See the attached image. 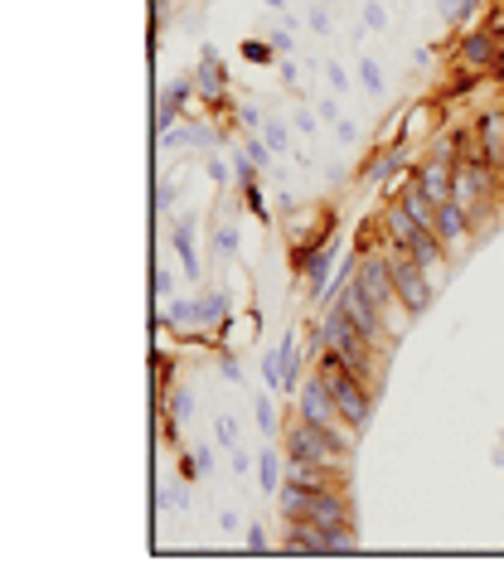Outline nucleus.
<instances>
[{
    "label": "nucleus",
    "mask_w": 504,
    "mask_h": 567,
    "mask_svg": "<svg viewBox=\"0 0 504 567\" xmlns=\"http://www.w3.org/2000/svg\"><path fill=\"white\" fill-rule=\"evenodd\" d=\"M316 369L325 373V383H330V393H335V403H340V417H344V427L350 432H368V417H374V398L378 393L364 383V373L350 364V359L340 355V349H330V345H320L316 355Z\"/></svg>",
    "instance_id": "obj_1"
},
{
    "label": "nucleus",
    "mask_w": 504,
    "mask_h": 567,
    "mask_svg": "<svg viewBox=\"0 0 504 567\" xmlns=\"http://www.w3.org/2000/svg\"><path fill=\"white\" fill-rule=\"evenodd\" d=\"M282 451H286V461H354V451H360V432L291 417V423L282 427Z\"/></svg>",
    "instance_id": "obj_2"
},
{
    "label": "nucleus",
    "mask_w": 504,
    "mask_h": 567,
    "mask_svg": "<svg viewBox=\"0 0 504 567\" xmlns=\"http://www.w3.org/2000/svg\"><path fill=\"white\" fill-rule=\"evenodd\" d=\"M500 170L490 165V161H456L452 170V199L461 204V209L476 219V229L485 233L490 223H495V204L504 195V185H500Z\"/></svg>",
    "instance_id": "obj_3"
},
{
    "label": "nucleus",
    "mask_w": 504,
    "mask_h": 567,
    "mask_svg": "<svg viewBox=\"0 0 504 567\" xmlns=\"http://www.w3.org/2000/svg\"><path fill=\"white\" fill-rule=\"evenodd\" d=\"M277 514L316 519V524H360L354 490H306V485H291V481L277 490Z\"/></svg>",
    "instance_id": "obj_4"
},
{
    "label": "nucleus",
    "mask_w": 504,
    "mask_h": 567,
    "mask_svg": "<svg viewBox=\"0 0 504 567\" xmlns=\"http://www.w3.org/2000/svg\"><path fill=\"white\" fill-rule=\"evenodd\" d=\"M384 257H388V271H394V287H398L402 305H408V315L412 321H422V315L432 311V301H436V281L418 267V257H412L402 243H388Z\"/></svg>",
    "instance_id": "obj_5"
},
{
    "label": "nucleus",
    "mask_w": 504,
    "mask_h": 567,
    "mask_svg": "<svg viewBox=\"0 0 504 567\" xmlns=\"http://www.w3.org/2000/svg\"><path fill=\"white\" fill-rule=\"evenodd\" d=\"M335 305H340V311L350 315V321L360 325V331H364L368 339H374V345H384L388 355H394V349H398V335L388 331L384 311H378V301H374V297H368V291H364V281H360V277H354L350 287H344V297L335 301Z\"/></svg>",
    "instance_id": "obj_6"
},
{
    "label": "nucleus",
    "mask_w": 504,
    "mask_h": 567,
    "mask_svg": "<svg viewBox=\"0 0 504 567\" xmlns=\"http://www.w3.org/2000/svg\"><path fill=\"white\" fill-rule=\"evenodd\" d=\"M432 233L446 243V253H452V263H461V257L470 253V247L480 243V229H476V219L461 209L456 199H446V204H436V223H432Z\"/></svg>",
    "instance_id": "obj_7"
},
{
    "label": "nucleus",
    "mask_w": 504,
    "mask_h": 567,
    "mask_svg": "<svg viewBox=\"0 0 504 567\" xmlns=\"http://www.w3.org/2000/svg\"><path fill=\"white\" fill-rule=\"evenodd\" d=\"M296 417L320 423V427H344L340 403H335V393H330V383H325L320 369H310L306 379H301V389H296Z\"/></svg>",
    "instance_id": "obj_8"
},
{
    "label": "nucleus",
    "mask_w": 504,
    "mask_h": 567,
    "mask_svg": "<svg viewBox=\"0 0 504 567\" xmlns=\"http://www.w3.org/2000/svg\"><path fill=\"white\" fill-rule=\"evenodd\" d=\"M500 49H504V34L495 25H470L461 30V44H456V63H466V68H495L500 59Z\"/></svg>",
    "instance_id": "obj_9"
},
{
    "label": "nucleus",
    "mask_w": 504,
    "mask_h": 567,
    "mask_svg": "<svg viewBox=\"0 0 504 567\" xmlns=\"http://www.w3.org/2000/svg\"><path fill=\"white\" fill-rule=\"evenodd\" d=\"M452 170H456V161H446V155L418 151V161H412V185H418L432 204H446L452 199Z\"/></svg>",
    "instance_id": "obj_10"
},
{
    "label": "nucleus",
    "mask_w": 504,
    "mask_h": 567,
    "mask_svg": "<svg viewBox=\"0 0 504 567\" xmlns=\"http://www.w3.org/2000/svg\"><path fill=\"white\" fill-rule=\"evenodd\" d=\"M306 349H310V345H301V339L291 335V331H286L282 345L272 349V355H277V393H286V398H296L301 379H306V369H301V364H306Z\"/></svg>",
    "instance_id": "obj_11"
},
{
    "label": "nucleus",
    "mask_w": 504,
    "mask_h": 567,
    "mask_svg": "<svg viewBox=\"0 0 504 567\" xmlns=\"http://www.w3.org/2000/svg\"><path fill=\"white\" fill-rule=\"evenodd\" d=\"M470 121H476V131H480V146H485V161L504 175V102H495V107H480Z\"/></svg>",
    "instance_id": "obj_12"
},
{
    "label": "nucleus",
    "mask_w": 504,
    "mask_h": 567,
    "mask_svg": "<svg viewBox=\"0 0 504 567\" xmlns=\"http://www.w3.org/2000/svg\"><path fill=\"white\" fill-rule=\"evenodd\" d=\"M228 315H233V305H228V291H223V287H204V291H195V331L219 335Z\"/></svg>",
    "instance_id": "obj_13"
},
{
    "label": "nucleus",
    "mask_w": 504,
    "mask_h": 567,
    "mask_svg": "<svg viewBox=\"0 0 504 567\" xmlns=\"http://www.w3.org/2000/svg\"><path fill=\"white\" fill-rule=\"evenodd\" d=\"M171 247H175V257H180V271H185L189 281L204 277V263H199V243H195V213H180V219H175Z\"/></svg>",
    "instance_id": "obj_14"
},
{
    "label": "nucleus",
    "mask_w": 504,
    "mask_h": 567,
    "mask_svg": "<svg viewBox=\"0 0 504 567\" xmlns=\"http://www.w3.org/2000/svg\"><path fill=\"white\" fill-rule=\"evenodd\" d=\"M340 243H325L320 247V253L316 257H310V267H306V277H301V281H306V291H310V301H325V291H330V277H335V267H340Z\"/></svg>",
    "instance_id": "obj_15"
},
{
    "label": "nucleus",
    "mask_w": 504,
    "mask_h": 567,
    "mask_svg": "<svg viewBox=\"0 0 504 567\" xmlns=\"http://www.w3.org/2000/svg\"><path fill=\"white\" fill-rule=\"evenodd\" d=\"M485 83H490V73H485V68H466V63H456L452 73H446V83L436 88V97H442L446 107H456V102L470 97V93H476V88H485Z\"/></svg>",
    "instance_id": "obj_16"
},
{
    "label": "nucleus",
    "mask_w": 504,
    "mask_h": 567,
    "mask_svg": "<svg viewBox=\"0 0 504 567\" xmlns=\"http://www.w3.org/2000/svg\"><path fill=\"white\" fill-rule=\"evenodd\" d=\"M262 335V315L257 311H233L219 331V349H243V345H257Z\"/></svg>",
    "instance_id": "obj_17"
},
{
    "label": "nucleus",
    "mask_w": 504,
    "mask_h": 567,
    "mask_svg": "<svg viewBox=\"0 0 504 567\" xmlns=\"http://www.w3.org/2000/svg\"><path fill=\"white\" fill-rule=\"evenodd\" d=\"M155 325H161V331H175V335L195 331V297H171V301H161V305H155Z\"/></svg>",
    "instance_id": "obj_18"
},
{
    "label": "nucleus",
    "mask_w": 504,
    "mask_h": 567,
    "mask_svg": "<svg viewBox=\"0 0 504 567\" xmlns=\"http://www.w3.org/2000/svg\"><path fill=\"white\" fill-rule=\"evenodd\" d=\"M257 485H262V495L277 500V490L286 485V451H262L257 456Z\"/></svg>",
    "instance_id": "obj_19"
},
{
    "label": "nucleus",
    "mask_w": 504,
    "mask_h": 567,
    "mask_svg": "<svg viewBox=\"0 0 504 567\" xmlns=\"http://www.w3.org/2000/svg\"><path fill=\"white\" fill-rule=\"evenodd\" d=\"M238 199H243V209H248L257 223H272V209H267V199H262V175H257V180H243V185H238Z\"/></svg>",
    "instance_id": "obj_20"
},
{
    "label": "nucleus",
    "mask_w": 504,
    "mask_h": 567,
    "mask_svg": "<svg viewBox=\"0 0 504 567\" xmlns=\"http://www.w3.org/2000/svg\"><path fill=\"white\" fill-rule=\"evenodd\" d=\"M161 413L165 417H175V423H189V413H195V389H185V383H175L171 393H165V403H161Z\"/></svg>",
    "instance_id": "obj_21"
},
{
    "label": "nucleus",
    "mask_w": 504,
    "mask_h": 567,
    "mask_svg": "<svg viewBox=\"0 0 504 567\" xmlns=\"http://www.w3.org/2000/svg\"><path fill=\"white\" fill-rule=\"evenodd\" d=\"M214 471V447H195V451H180V475L185 481H199V475Z\"/></svg>",
    "instance_id": "obj_22"
},
{
    "label": "nucleus",
    "mask_w": 504,
    "mask_h": 567,
    "mask_svg": "<svg viewBox=\"0 0 504 567\" xmlns=\"http://www.w3.org/2000/svg\"><path fill=\"white\" fill-rule=\"evenodd\" d=\"M238 54H243V63H257V68H277V59H282L272 39H243Z\"/></svg>",
    "instance_id": "obj_23"
},
{
    "label": "nucleus",
    "mask_w": 504,
    "mask_h": 567,
    "mask_svg": "<svg viewBox=\"0 0 504 567\" xmlns=\"http://www.w3.org/2000/svg\"><path fill=\"white\" fill-rule=\"evenodd\" d=\"M175 369H180V364H175V359L165 355V349H155L151 373H155V398H161V403H165V393H171V383H175Z\"/></svg>",
    "instance_id": "obj_24"
},
{
    "label": "nucleus",
    "mask_w": 504,
    "mask_h": 567,
    "mask_svg": "<svg viewBox=\"0 0 504 567\" xmlns=\"http://www.w3.org/2000/svg\"><path fill=\"white\" fill-rule=\"evenodd\" d=\"M253 413H257V427H262V432H277L282 437V417H277V403H272V393H257L253 398Z\"/></svg>",
    "instance_id": "obj_25"
},
{
    "label": "nucleus",
    "mask_w": 504,
    "mask_h": 567,
    "mask_svg": "<svg viewBox=\"0 0 504 567\" xmlns=\"http://www.w3.org/2000/svg\"><path fill=\"white\" fill-rule=\"evenodd\" d=\"M233 121H238V131H248V136H262V127H267L262 107H253V102H238V107H233Z\"/></svg>",
    "instance_id": "obj_26"
},
{
    "label": "nucleus",
    "mask_w": 504,
    "mask_h": 567,
    "mask_svg": "<svg viewBox=\"0 0 504 567\" xmlns=\"http://www.w3.org/2000/svg\"><path fill=\"white\" fill-rule=\"evenodd\" d=\"M354 83H360L364 93H384V68H378L374 59H360L354 63Z\"/></svg>",
    "instance_id": "obj_27"
},
{
    "label": "nucleus",
    "mask_w": 504,
    "mask_h": 567,
    "mask_svg": "<svg viewBox=\"0 0 504 567\" xmlns=\"http://www.w3.org/2000/svg\"><path fill=\"white\" fill-rule=\"evenodd\" d=\"M204 175H209V185H214V189H238V180H233V170L223 165L219 155H209V161H204Z\"/></svg>",
    "instance_id": "obj_28"
},
{
    "label": "nucleus",
    "mask_w": 504,
    "mask_h": 567,
    "mask_svg": "<svg viewBox=\"0 0 504 567\" xmlns=\"http://www.w3.org/2000/svg\"><path fill=\"white\" fill-rule=\"evenodd\" d=\"M262 136H267V146H272V151H277V155H286V151H291V131H286V121L267 117V127H262Z\"/></svg>",
    "instance_id": "obj_29"
},
{
    "label": "nucleus",
    "mask_w": 504,
    "mask_h": 567,
    "mask_svg": "<svg viewBox=\"0 0 504 567\" xmlns=\"http://www.w3.org/2000/svg\"><path fill=\"white\" fill-rule=\"evenodd\" d=\"M214 253L238 257V223H219L214 229Z\"/></svg>",
    "instance_id": "obj_30"
},
{
    "label": "nucleus",
    "mask_w": 504,
    "mask_h": 567,
    "mask_svg": "<svg viewBox=\"0 0 504 567\" xmlns=\"http://www.w3.org/2000/svg\"><path fill=\"white\" fill-rule=\"evenodd\" d=\"M151 287H155V301H171V297H175V271L165 267V263H155V271H151Z\"/></svg>",
    "instance_id": "obj_31"
},
{
    "label": "nucleus",
    "mask_w": 504,
    "mask_h": 567,
    "mask_svg": "<svg viewBox=\"0 0 504 567\" xmlns=\"http://www.w3.org/2000/svg\"><path fill=\"white\" fill-rule=\"evenodd\" d=\"M243 151L253 155V165H257V170H267V165H272V155H277L272 146H267V136H248V141H243Z\"/></svg>",
    "instance_id": "obj_32"
},
{
    "label": "nucleus",
    "mask_w": 504,
    "mask_h": 567,
    "mask_svg": "<svg viewBox=\"0 0 504 567\" xmlns=\"http://www.w3.org/2000/svg\"><path fill=\"white\" fill-rule=\"evenodd\" d=\"M175 199H180V180H171V175H161V180H155V209H171V204Z\"/></svg>",
    "instance_id": "obj_33"
},
{
    "label": "nucleus",
    "mask_w": 504,
    "mask_h": 567,
    "mask_svg": "<svg viewBox=\"0 0 504 567\" xmlns=\"http://www.w3.org/2000/svg\"><path fill=\"white\" fill-rule=\"evenodd\" d=\"M219 373L228 383H243V364H238V349H219Z\"/></svg>",
    "instance_id": "obj_34"
},
{
    "label": "nucleus",
    "mask_w": 504,
    "mask_h": 567,
    "mask_svg": "<svg viewBox=\"0 0 504 567\" xmlns=\"http://www.w3.org/2000/svg\"><path fill=\"white\" fill-rule=\"evenodd\" d=\"M364 30H368V34L388 30V10L378 5V0H368V5H364Z\"/></svg>",
    "instance_id": "obj_35"
},
{
    "label": "nucleus",
    "mask_w": 504,
    "mask_h": 567,
    "mask_svg": "<svg viewBox=\"0 0 504 567\" xmlns=\"http://www.w3.org/2000/svg\"><path fill=\"white\" fill-rule=\"evenodd\" d=\"M214 437H219V447H238V423H233V417H219L214 423Z\"/></svg>",
    "instance_id": "obj_36"
},
{
    "label": "nucleus",
    "mask_w": 504,
    "mask_h": 567,
    "mask_svg": "<svg viewBox=\"0 0 504 567\" xmlns=\"http://www.w3.org/2000/svg\"><path fill=\"white\" fill-rule=\"evenodd\" d=\"M272 548V539H267L262 524H248V553H267Z\"/></svg>",
    "instance_id": "obj_37"
},
{
    "label": "nucleus",
    "mask_w": 504,
    "mask_h": 567,
    "mask_svg": "<svg viewBox=\"0 0 504 567\" xmlns=\"http://www.w3.org/2000/svg\"><path fill=\"white\" fill-rule=\"evenodd\" d=\"M306 25L316 30V34H330V15H325V5H310L306 10Z\"/></svg>",
    "instance_id": "obj_38"
},
{
    "label": "nucleus",
    "mask_w": 504,
    "mask_h": 567,
    "mask_svg": "<svg viewBox=\"0 0 504 567\" xmlns=\"http://www.w3.org/2000/svg\"><path fill=\"white\" fill-rule=\"evenodd\" d=\"M316 117H320V121H330V127H335V121H340V102H335V97L316 102Z\"/></svg>",
    "instance_id": "obj_39"
},
{
    "label": "nucleus",
    "mask_w": 504,
    "mask_h": 567,
    "mask_svg": "<svg viewBox=\"0 0 504 567\" xmlns=\"http://www.w3.org/2000/svg\"><path fill=\"white\" fill-rule=\"evenodd\" d=\"M436 10H442V20H452V25H466V20H461V0H436Z\"/></svg>",
    "instance_id": "obj_40"
},
{
    "label": "nucleus",
    "mask_w": 504,
    "mask_h": 567,
    "mask_svg": "<svg viewBox=\"0 0 504 567\" xmlns=\"http://www.w3.org/2000/svg\"><path fill=\"white\" fill-rule=\"evenodd\" d=\"M325 78H330V88H335V93H344V88H350V73H344V68H325Z\"/></svg>",
    "instance_id": "obj_41"
},
{
    "label": "nucleus",
    "mask_w": 504,
    "mask_h": 567,
    "mask_svg": "<svg viewBox=\"0 0 504 567\" xmlns=\"http://www.w3.org/2000/svg\"><path fill=\"white\" fill-rule=\"evenodd\" d=\"M228 466H233V471H238V475H248V471H253L248 451H238V447H233V451H228Z\"/></svg>",
    "instance_id": "obj_42"
},
{
    "label": "nucleus",
    "mask_w": 504,
    "mask_h": 567,
    "mask_svg": "<svg viewBox=\"0 0 504 567\" xmlns=\"http://www.w3.org/2000/svg\"><path fill=\"white\" fill-rule=\"evenodd\" d=\"M335 136H340V141H350V146H354V141H360V127H354V121H344V117H340V121H335Z\"/></svg>",
    "instance_id": "obj_43"
},
{
    "label": "nucleus",
    "mask_w": 504,
    "mask_h": 567,
    "mask_svg": "<svg viewBox=\"0 0 504 567\" xmlns=\"http://www.w3.org/2000/svg\"><path fill=\"white\" fill-rule=\"evenodd\" d=\"M262 379H267V389L277 393V355H262Z\"/></svg>",
    "instance_id": "obj_44"
},
{
    "label": "nucleus",
    "mask_w": 504,
    "mask_h": 567,
    "mask_svg": "<svg viewBox=\"0 0 504 567\" xmlns=\"http://www.w3.org/2000/svg\"><path fill=\"white\" fill-rule=\"evenodd\" d=\"M277 73H282V83H286V88H296V83H301L296 63H277Z\"/></svg>",
    "instance_id": "obj_45"
},
{
    "label": "nucleus",
    "mask_w": 504,
    "mask_h": 567,
    "mask_svg": "<svg viewBox=\"0 0 504 567\" xmlns=\"http://www.w3.org/2000/svg\"><path fill=\"white\" fill-rule=\"evenodd\" d=\"M267 39L277 44V54H291V34H286V30H272V34H267Z\"/></svg>",
    "instance_id": "obj_46"
},
{
    "label": "nucleus",
    "mask_w": 504,
    "mask_h": 567,
    "mask_svg": "<svg viewBox=\"0 0 504 567\" xmlns=\"http://www.w3.org/2000/svg\"><path fill=\"white\" fill-rule=\"evenodd\" d=\"M480 5H485V0H461V20H466V25L480 15Z\"/></svg>",
    "instance_id": "obj_47"
},
{
    "label": "nucleus",
    "mask_w": 504,
    "mask_h": 567,
    "mask_svg": "<svg viewBox=\"0 0 504 567\" xmlns=\"http://www.w3.org/2000/svg\"><path fill=\"white\" fill-rule=\"evenodd\" d=\"M316 121H320V117H310V112H296V127H301V131H316Z\"/></svg>",
    "instance_id": "obj_48"
},
{
    "label": "nucleus",
    "mask_w": 504,
    "mask_h": 567,
    "mask_svg": "<svg viewBox=\"0 0 504 567\" xmlns=\"http://www.w3.org/2000/svg\"><path fill=\"white\" fill-rule=\"evenodd\" d=\"M165 10H171V0H155V20H165Z\"/></svg>",
    "instance_id": "obj_49"
},
{
    "label": "nucleus",
    "mask_w": 504,
    "mask_h": 567,
    "mask_svg": "<svg viewBox=\"0 0 504 567\" xmlns=\"http://www.w3.org/2000/svg\"><path fill=\"white\" fill-rule=\"evenodd\" d=\"M490 461H495V466H504V441H500V451H495V456H490Z\"/></svg>",
    "instance_id": "obj_50"
},
{
    "label": "nucleus",
    "mask_w": 504,
    "mask_h": 567,
    "mask_svg": "<svg viewBox=\"0 0 504 567\" xmlns=\"http://www.w3.org/2000/svg\"><path fill=\"white\" fill-rule=\"evenodd\" d=\"M267 5H272V10H286V0H267Z\"/></svg>",
    "instance_id": "obj_51"
}]
</instances>
